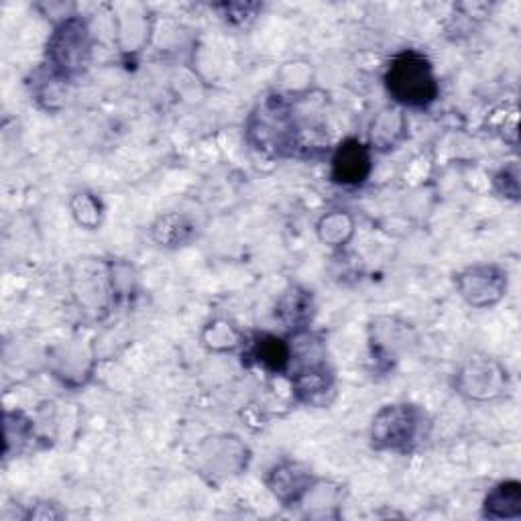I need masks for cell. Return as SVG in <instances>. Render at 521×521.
<instances>
[{"instance_id": "8", "label": "cell", "mask_w": 521, "mask_h": 521, "mask_svg": "<svg viewBox=\"0 0 521 521\" xmlns=\"http://www.w3.org/2000/svg\"><path fill=\"white\" fill-rule=\"evenodd\" d=\"M294 387L302 401H306L310 405H320V408L328 403L326 395L334 393V381H332V375L326 371L324 363L302 367L296 373Z\"/></svg>"}, {"instance_id": "7", "label": "cell", "mask_w": 521, "mask_h": 521, "mask_svg": "<svg viewBox=\"0 0 521 521\" xmlns=\"http://www.w3.org/2000/svg\"><path fill=\"white\" fill-rule=\"evenodd\" d=\"M267 485L283 505H292L312 491V471L300 462L287 460L269 473Z\"/></svg>"}, {"instance_id": "3", "label": "cell", "mask_w": 521, "mask_h": 521, "mask_svg": "<svg viewBox=\"0 0 521 521\" xmlns=\"http://www.w3.org/2000/svg\"><path fill=\"white\" fill-rule=\"evenodd\" d=\"M424 414L416 405L393 403L375 416L371 428V440L377 450H410L422 434Z\"/></svg>"}, {"instance_id": "2", "label": "cell", "mask_w": 521, "mask_h": 521, "mask_svg": "<svg viewBox=\"0 0 521 521\" xmlns=\"http://www.w3.org/2000/svg\"><path fill=\"white\" fill-rule=\"evenodd\" d=\"M90 31L80 19H66L47 43L51 72L68 80L82 74L90 60Z\"/></svg>"}, {"instance_id": "10", "label": "cell", "mask_w": 521, "mask_h": 521, "mask_svg": "<svg viewBox=\"0 0 521 521\" xmlns=\"http://www.w3.org/2000/svg\"><path fill=\"white\" fill-rule=\"evenodd\" d=\"M485 515L491 519H513L521 515V485L507 481L497 485L485 499Z\"/></svg>"}, {"instance_id": "9", "label": "cell", "mask_w": 521, "mask_h": 521, "mask_svg": "<svg viewBox=\"0 0 521 521\" xmlns=\"http://www.w3.org/2000/svg\"><path fill=\"white\" fill-rule=\"evenodd\" d=\"M251 357L257 365L271 373H283L292 363V344L273 334H261L253 342Z\"/></svg>"}, {"instance_id": "12", "label": "cell", "mask_w": 521, "mask_h": 521, "mask_svg": "<svg viewBox=\"0 0 521 521\" xmlns=\"http://www.w3.org/2000/svg\"><path fill=\"white\" fill-rule=\"evenodd\" d=\"M405 133V119L399 110H383L377 121L373 123L371 141L377 145V149H393Z\"/></svg>"}, {"instance_id": "6", "label": "cell", "mask_w": 521, "mask_h": 521, "mask_svg": "<svg viewBox=\"0 0 521 521\" xmlns=\"http://www.w3.org/2000/svg\"><path fill=\"white\" fill-rule=\"evenodd\" d=\"M456 385L471 399H493L505 389V371L493 361H471L458 373Z\"/></svg>"}, {"instance_id": "13", "label": "cell", "mask_w": 521, "mask_h": 521, "mask_svg": "<svg viewBox=\"0 0 521 521\" xmlns=\"http://www.w3.org/2000/svg\"><path fill=\"white\" fill-rule=\"evenodd\" d=\"M192 235V224L178 214H169L159 218V222L153 226V237L159 245L165 247H178L186 243Z\"/></svg>"}, {"instance_id": "11", "label": "cell", "mask_w": 521, "mask_h": 521, "mask_svg": "<svg viewBox=\"0 0 521 521\" xmlns=\"http://www.w3.org/2000/svg\"><path fill=\"white\" fill-rule=\"evenodd\" d=\"M275 314L287 328H302L312 318V296L300 287L289 289L281 296Z\"/></svg>"}, {"instance_id": "5", "label": "cell", "mask_w": 521, "mask_h": 521, "mask_svg": "<svg viewBox=\"0 0 521 521\" xmlns=\"http://www.w3.org/2000/svg\"><path fill=\"white\" fill-rule=\"evenodd\" d=\"M371 173V151L357 139L340 143L332 157V178L342 186H359Z\"/></svg>"}, {"instance_id": "14", "label": "cell", "mask_w": 521, "mask_h": 521, "mask_svg": "<svg viewBox=\"0 0 521 521\" xmlns=\"http://www.w3.org/2000/svg\"><path fill=\"white\" fill-rule=\"evenodd\" d=\"M351 235H353V222H351L349 216L342 214V212L330 214L320 222V239L324 243L342 245V243L349 241Z\"/></svg>"}, {"instance_id": "15", "label": "cell", "mask_w": 521, "mask_h": 521, "mask_svg": "<svg viewBox=\"0 0 521 521\" xmlns=\"http://www.w3.org/2000/svg\"><path fill=\"white\" fill-rule=\"evenodd\" d=\"M204 342L214 351H226V349H235V346L241 344V332L230 326L228 322H214L206 328L204 332Z\"/></svg>"}, {"instance_id": "16", "label": "cell", "mask_w": 521, "mask_h": 521, "mask_svg": "<svg viewBox=\"0 0 521 521\" xmlns=\"http://www.w3.org/2000/svg\"><path fill=\"white\" fill-rule=\"evenodd\" d=\"M74 216L82 226L96 228L100 224V202L90 194H78L72 202Z\"/></svg>"}, {"instance_id": "4", "label": "cell", "mask_w": 521, "mask_h": 521, "mask_svg": "<svg viewBox=\"0 0 521 521\" xmlns=\"http://www.w3.org/2000/svg\"><path fill=\"white\" fill-rule=\"evenodd\" d=\"M458 289L471 306L485 308L499 302L507 289V275L495 265H477L458 275Z\"/></svg>"}, {"instance_id": "1", "label": "cell", "mask_w": 521, "mask_h": 521, "mask_svg": "<svg viewBox=\"0 0 521 521\" xmlns=\"http://www.w3.org/2000/svg\"><path fill=\"white\" fill-rule=\"evenodd\" d=\"M385 84L389 94L405 106L422 108L438 98L432 64L426 55L412 49L393 57L385 74Z\"/></svg>"}]
</instances>
